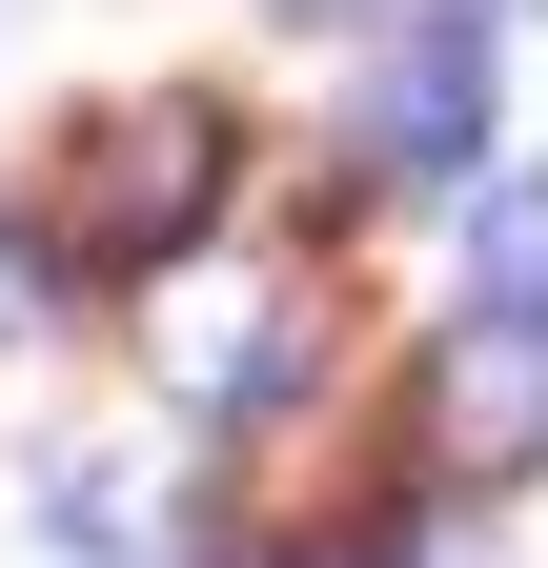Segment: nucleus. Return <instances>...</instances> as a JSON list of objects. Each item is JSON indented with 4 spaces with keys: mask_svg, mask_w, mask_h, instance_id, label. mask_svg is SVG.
I'll return each instance as SVG.
<instances>
[{
    "mask_svg": "<svg viewBox=\"0 0 548 568\" xmlns=\"http://www.w3.org/2000/svg\"><path fill=\"white\" fill-rule=\"evenodd\" d=\"M224 183H244V122L203 102V82H163V102H102V122L41 163L21 244H41L61 284H143V264H183L203 224H224Z\"/></svg>",
    "mask_w": 548,
    "mask_h": 568,
    "instance_id": "f257e3e1",
    "label": "nucleus"
},
{
    "mask_svg": "<svg viewBox=\"0 0 548 568\" xmlns=\"http://www.w3.org/2000/svg\"><path fill=\"white\" fill-rule=\"evenodd\" d=\"M488 102H508V21H488V0H406V21H386V82H366V163L386 183H467Z\"/></svg>",
    "mask_w": 548,
    "mask_h": 568,
    "instance_id": "f03ea898",
    "label": "nucleus"
},
{
    "mask_svg": "<svg viewBox=\"0 0 548 568\" xmlns=\"http://www.w3.org/2000/svg\"><path fill=\"white\" fill-rule=\"evenodd\" d=\"M548 467V305H467L427 345V487H528Z\"/></svg>",
    "mask_w": 548,
    "mask_h": 568,
    "instance_id": "7ed1b4c3",
    "label": "nucleus"
},
{
    "mask_svg": "<svg viewBox=\"0 0 548 568\" xmlns=\"http://www.w3.org/2000/svg\"><path fill=\"white\" fill-rule=\"evenodd\" d=\"M41 528L82 548V568H163V548H183V487L122 467V447H41Z\"/></svg>",
    "mask_w": 548,
    "mask_h": 568,
    "instance_id": "20e7f679",
    "label": "nucleus"
},
{
    "mask_svg": "<svg viewBox=\"0 0 548 568\" xmlns=\"http://www.w3.org/2000/svg\"><path fill=\"white\" fill-rule=\"evenodd\" d=\"M163 366H183V406H244V386H285V366H305V305H183V325H163Z\"/></svg>",
    "mask_w": 548,
    "mask_h": 568,
    "instance_id": "39448f33",
    "label": "nucleus"
},
{
    "mask_svg": "<svg viewBox=\"0 0 548 568\" xmlns=\"http://www.w3.org/2000/svg\"><path fill=\"white\" fill-rule=\"evenodd\" d=\"M467 284H488V305H548V183H508L488 224H467Z\"/></svg>",
    "mask_w": 548,
    "mask_h": 568,
    "instance_id": "423d86ee",
    "label": "nucleus"
},
{
    "mask_svg": "<svg viewBox=\"0 0 548 568\" xmlns=\"http://www.w3.org/2000/svg\"><path fill=\"white\" fill-rule=\"evenodd\" d=\"M285 21H366V0H285Z\"/></svg>",
    "mask_w": 548,
    "mask_h": 568,
    "instance_id": "0eeeda50",
    "label": "nucleus"
}]
</instances>
